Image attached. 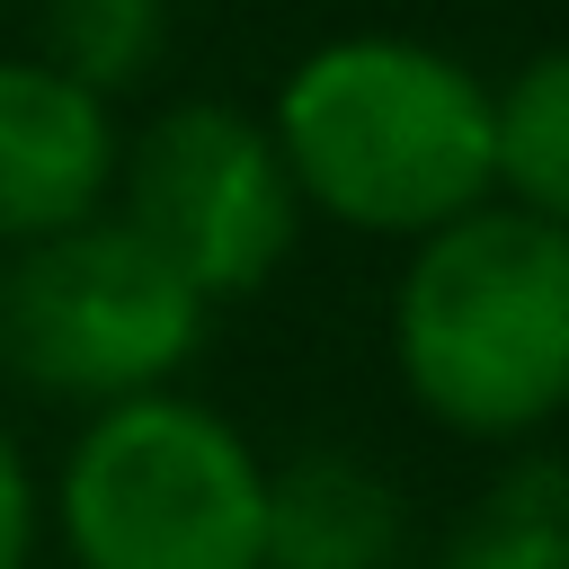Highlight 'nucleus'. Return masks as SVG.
Returning a JSON list of instances; mask_svg holds the SVG:
<instances>
[{"mask_svg": "<svg viewBox=\"0 0 569 569\" xmlns=\"http://www.w3.org/2000/svg\"><path fill=\"white\" fill-rule=\"evenodd\" d=\"M276 160L347 231L427 240L489 196V89L409 36H338L276 98Z\"/></svg>", "mask_w": 569, "mask_h": 569, "instance_id": "f257e3e1", "label": "nucleus"}, {"mask_svg": "<svg viewBox=\"0 0 569 569\" xmlns=\"http://www.w3.org/2000/svg\"><path fill=\"white\" fill-rule=\"evenodd\" d=\"M391 356L453 436H525L569 409V231L542 213H453L418 240Z\"/></svg>", "mask_w": 569, "mask_h": 569, "instance_id": "f03ea898", "label": "nucleus"}, {"mask_svg": "<svg viewBox=\"0 0 569 569\" xmlns=\"http://www.w3.org/2000/svg\"><path fill=\"white\" fill-rule=\"evenodd\" d=\"M267 471L231 418L133 391L62 462V542L80 569H258Z\"/></svg>", "mask_w": 569, "mask_h": 569, "instance_id": "7ed1b4c3", "label": "nucleus"}, {"mask_svg": "<svg viewBox=\"0 0 569 569\" xmlns=\"http://www.w3.org/2000/svg\"><path fill=\"white\" fill-rule=\"evenodd\" d=\"M204 329V293L124 222H71L27 240L0 276V356L53 400L160 391Z\"/></svg>", "mask_w": 569, "mask_h": 569, "instance_id": "20e7f679", "label": "nucleus"}, {"mask_svg": "<svg viewBox=\"0 0 569 569\" xmlns=\"http://www.w3.org/2000/svg\"><path fill=\"white\" fill-rule=\"evenodd\" d=\"M293 213L302 196L276 160V133L213 98L151 116L124 160V231H142L204 302L267 284V267L293 249Z\"/></svg>", "mask_w": 569, "mask_h": 569, "instance_id": "39448f33", "label": "nucleus"}, {"mask_svg": "<svg viewBox=\"0 0 569 569\" xmlns=\"http://www.w3.org/2000/svg\"><path fill=\"white\" fill-rule=\"evenodd\" d=\"M116 178L107 98L44 62H0V240H53L98 213Z\"/></svg>", "mask_w": 569, "mask_h": 569, "instance_id": "423d86ee", "label": "nucleus"}, {"mask_svg": "<svg viewBox=\"0 0 569 569\" xmlns=\"http://www.w3.org/2000/svg\"><path fill=\"white\" fill-rule=\"evenodd\" d=\"M400 551V489L365 453H293L267 471L258 569H391Z\"/></svg>", "mask_w": 569, "mask_h": 569, "instance_id": "0eeeda50", "label": "nucleus"}, {"mask_svg": "<svg viewBox=\"0 0 569 569\" xmlns=\"http://www.w3.org/2000/svg\"><path fill=\"white\" fill-rule=\"evenodd\" d=\"M489 187H507L516 213L569 231V44L533 53L489 98Z\"/></svg>", "mask_w": 569, "mask_h": 569, "instance_id": "6e6552de", "label": "nucleus"}, {"mask_svg": "<svg viewBox=\"0 0 569 569\" xmlns=\"http://www.w3.org/2000/svg\"><path fill=\"white\" fill-rule=\"evenodd\" d=\"M445 569H569V462H516L480 489Z\"/></svg>", "mask_w": 569, "mask_h": 569, "instance_id": "1a4fd4ad", "label": "nucleus"}, {"mask_svg": "<svg viewBox=\"0 0 569 569\" xmlns=\"http://www.w3.org/2000/svg\"><path fill=\"white\" fill-rule=\"evenodd\" d=\"M36 62L44 71H62L71 89H89V98H116V89H133L151 62H160V44H169V0H44V18H36Z\"/></svg>", "mask_w": 569, "mask_h": 569, "instance_id": "9d476101", "label": "nucleus"}, {"mask_svg": "<svg viewBox=\"0 0 569 569\" xmlns=\"http://www.w3.org/2000/svg\"><path fill=\"white\" fill-rule=\"evenodd\" d=\"M27 542H36V489H27L18 445L0 436V569H27Z\"/></svg>", "mask_w": 569, "mask_h": 569, "instance_id": "9b49d317", "label": "nucleus"}]
</instances>
